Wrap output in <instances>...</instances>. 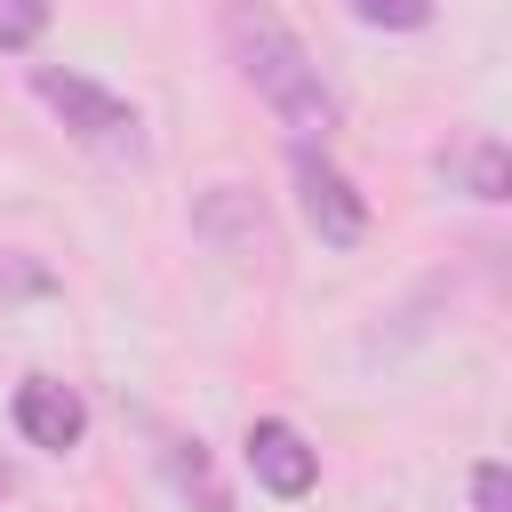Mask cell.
Instances as JSON below:
<instances>
[{"instance_id":"6da1fadb","label":"cell","mask_w":512,"mask_h":512,"mask_svg":"<svg viewBox=\"0 0 512 512\" xmlns=\"http://www.w3.org/2000/svg\"><path fill=\"white\" fill-rule=\"evenodd\" d=\"M224 40H232V64H240V80L296 128V136H328L336 120H344V104H336V88H328V72L312 64V48L264 8V0H232L224 8Z\"/></svg>"},{"instance_id":"7a4b0ae2","label":"cell","mask_w":512,"mask_h":512,"mask_svg":"<svg viewBox=\"0 0 512 512\" xmlns=\"http://www.w3.org/2000/svg\"><path fill=\"white\" fill-rule=\"evenodd\" d=\"M32 96H40L80 144H96V152H136V144H144V112H136L128 96H112L104 80H88V72L32 64Z\"/></svg>"},{"instance_id":"3957f363","label":"cell","mask_w":512,"mask_h":512,"mask_svg":"<svg viewBox=\"0 0 512 512\" xmlns=\"http://www.w3.org/2000/svg\"><path fill=\"white\" fill-rule=\"evenodd\" d=\"M288 168H296V200H304V224L320 232V248H360V240H368V200H360V184H352L312 136H296Z\"/></svg>"},{"instance_id":"277c9868","label":"cell","mask_w":512,"mask_h":512,"mask_svg":"<svg viewBox=\"0 0 512 512\" xmlns=\"http://www.w3.org/2000/svg\"><path fill=\"white\" fill-rule=\"evenodd\" d=\"M240 448H248V472H256V488H264V496L296 504V496H312V488H320V448H312L288 416H256Z\"/></svg>"},{"instance_id":"5b68a950","label":"cell","mask_w":512,"mask_h":512,"mask_svg":"<svg viewBox=\"0 0 512 512\" xmlns=\"http://www.w3.org/2000/svg\"><path fill=\"white\" fill-rule=\"evenodd\" d=\"M16 432H24L32 448L64 456V448H80V432H88V400H80L64 376H24V384H16Z\"/></svg>"},{"instance_id":"8992f818","label":"cell","mask_w":512,"mask_h":512,"mask_svg":"<svg viewBox=\"0 0 512 512\" xmlns=\"http://www.w3.org/2000/svg\"><path fill=\"white\" fill-rule=\"evenodd\" d=\"M192 224L208 232V240H224V248H240V256H264L272 248V224H264V208L240 192V184H216L200 208H192Z\"/></svg>"},{"instance_id":"52a82bcc","label":"cell","mask_w":512,"mask_h":512,"mask_svg":"<svg viewBox=\"0 0 512 512\" xmlns=\"http://www.w3.org/2000/svg\"><path fill=\"white\" fill-rule=\"evenodd\" d=\"M160 464H168V480H176V496L192 504V512H232V488L216 480V464H208V448L200 440H160Z\"/></svg>"},{"instance_id":"ba28073f","label":"cell","mask_w":512,"mask_h":512,"mask_svg":"<svg viewBox=\"0 0 512 512\" xmlns=\"http://www.w3.org/2000/svg\"><path fill=\"white\" fill-rule=\"evenodd\" d=\"M40 296H56V272L40 256H24V248H0V312L8 304H40Z\"/></svg>"},{"instance_id":"9c48e42d","label":"cell","mask_w":512,"mask_h":512,"mask_svg":"<svg viewBox=\"0 0 512 512\" xmlns=\"http://www.w3.org/2000/svg\"><path fill=\"white\" fill-rule=\"evenodd\" d=\"M48 32V0H0V56H24Z\"/></svg>"},{"instance_id":"30bf717a","label":"cell","mask_w":512,"mask_h":512,"mask_svg":"<svg viewBox=\"0 0 512 512\" xmlns=\"http://www.w3.org/2000/svg\"><path fill=\"white\" fill-rule=\"evenodd\" d=\"M344 8L376 32H424L432 24V0H344Z\"/></svg>"},{"instance_id":"8fae6325","label":"cell","mask_w":512,"mask_h":512,"mask_svg":"<svg viewBox=\"0 0 512 512\" xmlns=\"http://www.w3.org/2000/svg\"><path fill=\"white\" fill-rule=\"evenodd\" d=\"M464 184H472V200H504V144H496V136H488V144H472Z\"/></svg>"},{"instance_id":"7c38bea8","label":"cell","mask_w":512,"mask_h":512,"mask_svg":"<svg viewBox=\"0 0 512 512\" xmlns=\"http://www.w3.org/2000/svg\"><path fill=\"white\" fill-rule=\"evenodd\" d=\"M472 512H512V472L488 456V464H472Z\"/></svg>"},{"instance_id":"4fadbf2b","label":"cell","mask_w":512,"mask_h":512,"mask_svg":"<svg viewBox=\"0 0 512 512\" xmlns=\"http://www.w3.org/2000/svg\"><path fill=\"white\" fill-rule=\"evenodd\" d=\"M8 496H16V472H8V464H0V504H8Z\"/></svg>"}]
</instances>
